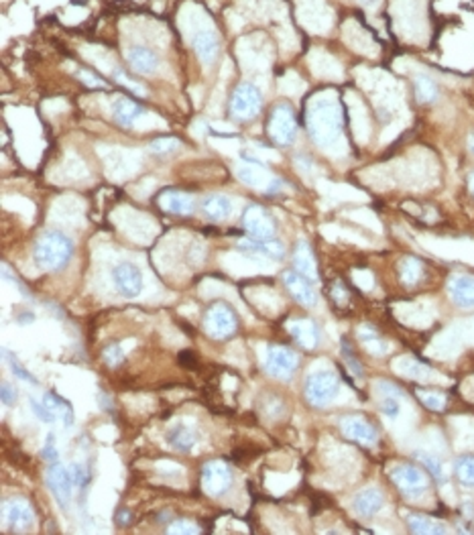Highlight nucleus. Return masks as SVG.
<instances>
[{"instance_id":"cd10ccee","label":"nucleus","mask_w":474,"mask_h":535,"mask_svg":"<svg viewBox=\"0 0 474 535\" xmlns=\"http://www.w3.org/2000/svg\"><path fill=\"white\" fill-rule=\"evenodd\" d=\"M112 113H115V118L122 125V127H135V123L143 116V108L132 102L129 98H118L112 106Z\"/></svg>"},{"instance_id":"c85d7f7f","label":"nucleus","mask_w":474,"mask_h":535,"mask_svg":"<svg viewBox=\"0 0 474 535\" xmlns=\"http://www.w3.org/2000/svg\"><path fill=\"white\" fill-rule=\"evenodd\" d=\"M43 401L47 403V407L53 411V415L58 417V422H61L65 427H70L73 423V411L72 405L65 401V399H61L56 393H45L43 395Z\"/></svg>"},{"instance_id":"9d476101","label":"nucleus","mask_w":474,"mask_h":535,"mask_svg":"<svg viewBox=\"0 0 474 535\" xmlns=\"http://www.w3.org/2000/svg\"><path fill=\"white\" fill-rule=\"evenodd\" d=\"M204 328L212 338H228L230 334H234V330H236V316L226 303H216L208 310Z\"/></svg>"},{"instance_id":"4c0bfd02","label":"nucleus","mask_w":474,"mask_h":535,"mask_svg":"<svg viewBox=\"0 0 474 535\" xmlns=\"http://www.w3.org/2000/svg\"><path fill=\"white\" fill-rule=\"evenodd\" d=\"M115 80L118 82V84L125 85V88H129L130 92H135L137 96H144V94H147V90H144L143 85L139 84V82H135V80H130V78L127 76V73H125V71L115 70Z\"/></svg>"},{"instance_id":"a18cd8bd","label":"nucleus","mask_w":474,"mask_h":535,"mask_svg":"<svg viewBox=\"0 0 474 535\" xmlns=\"http://www.w3.org/2000/svg\"><path fill=\"white\" fill-rule=\"evenodd\" d=\"M78 78L84 82L86 85H90V88H104V82H102L100 78H96V76H92L90 71H78Z\"/></svg>"},{"instance_id":"f3484780","label":"nucleus","mask_w":474,"mask_h":535,"mask_svg":"<svg viewBox=\"0 0 474 535\" xmlns=\"http://www.w3.org/2000/svg\"><path fill=\"white\" fill-rule=\"evenodd\" d=\"M4 515H6L9 523L13 525V529H19V531L29 529L31 525L35 523V513H33L31 503L27 499H21V497L9 499L4 503Z\"/></svg>"},{"instance_id":"e433bc0d","label":"nucleus","mask_w":474,"mask_h":535,"mask_svg":"<svg viewBox=\"0 0 474 535\" xmlns=\"http://www.w3.org/2000/svg\"><path fill=\"white\" fill-rule=\"evenodd\" d=\"M31 411L35 413V417L39 420V422L43 423H56L58 422V417L53 415V411L47 407V403H45L43 399L41 401H37V399H31Z\"/></svg>"},{"instance_id":"b1692460","label":"nucleus","mask_w":474,"mask_h":535,"mask_svg":"<svg viewBox=\"0 0 474 535\" xmlns=\"http://www.w3.org/2000/svg\"><path fill=\"white\" fill-rule=\"evenodd\" d=\"M201 210L206 214V218L212 222L228 220L230 214H232V199L228 196H220V194L208 196L201 202Z\"/></svg>"},{"instance_id":"6ab92c4d","label":"nucleus","mask_w":474,"mask_h":535,"mask_svg":"<svg viewBox=\"0 0 474 535\" xmlns=\"http://www.w3.org/2000/svg\"><path fill=\"white\" fill-rule=\"evenodd\" d=\"M450 299L458 308H474V277L470 275H456L448 283Z\"/></svg>"},{"instance_id":"2f4dec72","label":"nucleus","mask_w":474,"mask_h":535,"mask_svg":"<svg viewBox=\"0 0 474 535\" xmlns=\"http://www.w3.org/2000/svg\"><path fill=\"white\" fill-rule=\"evenodd\" d=\"M456 477L464 484L474 489V458L473 456H464L456 462Z\"/></svg>"},{"instance_id":"37998d69","label":"nucleus","mask_w":474,"mask_h":535,"mask_svg":"<svg viewBox=\"0 0 474 535\" xmlns=\"http://www.w3.org/2000/svg\"><path fill=\"white\" fill-rule=\"evenodd\" d=\"M201 529L191 521H175L169 525V534H200Z\"/></svg>"},{"instance_id":"0eeeda50","label":"nucleus","mask_w":474,"mask_h":535,"mask_svg":"<svg viewBox=\"0 0 474 535\" xmlns=\"http://www.w3.org/2000/svg\"><path fill=\"white\" fill-rule=\"evenodd\" d=\"M389 477L405 497H419L428 489V477L414 464H397L389 470Z\"/></svg>"},{"instance_id":"f03ea898","label":"nucleus","mask_w":474,"mask_h":535,"mask_svg":"<svg viewBox=\"0 0 474 535\" xmlns=\"http://www.w3.org/2000/svg\"><path fill=\"white\" fill-rule=\"evenodd\" d=\"M181 27L186 31L187 39L191 43L196 56L200 57L201 63L206 68L212 66L220 53V41H218L214 25L198 11V16H189V19L181 14Z\"/></svg>"},{"instance_id":"f704fd0d","label":"nucleus","mask_w":474,"mask_h":535,"mask_svg":"<svg viewBox=\"0 0 474 535\" xmlns=\"http://www.w3.org/2000/svg\"><path fill=\"white\" fill-rule=\"evenodd\" d=\"M181 147V142L177 141V139H173V137H161V139H155V141L151 142V153H155V155H169V153H175L177 149Z\"/></svg>"},{"instance_id":"4468645a","label":"nucleus","mask_w":474,"mask_h":535,"mask_svg":"<svg viewBox=\"0 0 474 535\" xmlns=\"http://www.w3.org/2000/svg\"><path fill=\"white\" fill-rule=\"evenodd\" d=\"M47 484H49V489H51V493L56 497L59 507L68 509L73 489V479L70 468H65L63 464L51 466L49 472H47Z\"/></svg>"},{"instance_id":"20e7f679","label":"nucleus","mask_w":474,"mask_h":535,"mask_svg":"<svg viewBox=\"0 0 474 535\" xmlns=\"http://www.w3.org/2000/svg\"><path fill=\"white\" fill-rule=\"evenodd\" d=\"M340 380L332 370H316L305 380V399L314 407H326L336 399Z\"/></svg>"},{"instance_id":"4be33fe9","label":"nucleus","mask_w":474,"mask_h":535,"mask_svg":"<svg viewBox=\"0 0 474 535\" xmlns=\"http://www.w3.org/2000/svg\"><path fill=\"white\" fill-rule=\"evenodd\" d=\"M159 206L169 214H177V216H187L191 214L196 204L194 197L184 192H165L163 196L159 197Z\"/></svg>"},{"instance_id":"412c9836","label":"nucleus","mask_w":474,"mask_h":535,"mask_svg":"<svg viewBox=\"0 0 474 535\" xmlns=\"http://www.w3.org/2000/svg\"><path fill=\"white\" fill-rule=\"evenodd\" d=\"M241 251L251 254H257V256H265V259H283L285 256V246L279 242V240H255V239H245L238 242Z\"/></svg>"},{"instance_id":"39448f33","label":"nucleus","mask_w":474,"mask_h":535,"mask_svg":"<svg viewBox=\"0 0 474 535\" xmlns=\"http://www.w3.org/2000/svg\"><path fill=\"white\" fill-rule=\"evenodd\" d=\"M269 137L273 139L277 145H283L288 147L291 142L295 141L297 137V120H295V114L289 108L288 104H277L273 110H271V116H269Z\"/></svg>"},{"instance_id":"bb28decb","label":"nucleus","mask_w":474,"mask_h":535,"mask_svg":"<svg viewBox=\"0 0 474 535\" xmlns=\"http://www.w3.org/2000/svg\"><path fill=\"white\" fill-rule=\"evenodd\" d=\"M293 263H295V269L297 273H302L303 277H307L310 281H317V267H316V259L310 251L307 242H297L295 246V253H293Z\"/></svg>"},{"instance_id":"6e6552de","label":"nucleus","mask_w":474,"mask_h":535,"mask_svg":"<svg viewBox=\"0 0 474 535\" xmlns=\"http://www.w3.org/2000/svg\"><path fill=\"white\" fill-rule=\"evenodd\" d=\"M232 484V472L226 462L212 460L201 468V489L208 497H220L230 489Z\"/></svg>"},{"instance_id":"09e8293b","label":"nucleus","mask_w":474,"mask_h":535,"mask_svg":"<svg viewBox=\"0 0 474 535\" xmlns=\"http://www.w3.org/2000/svg\"><path fill=\"white\" fill-rule=\"evenodd\" d=\"M468 189H470V194L474 196V171L468 175Z\"/></svg>"},{"instance_id":"a211bd4d","label":"nucleus","mask_w":474,"mask_h":535,"mask_svg":"<svg viewBox=\"0 0 474 535\" xmlns=\"http://www.w3.org/2000/svg\"><path fill=\"white\" fill-rule=\"evenodd\" d=\"M165 437H167L169 446L175 448L177 452H189L198 444V432L186 420H177V422L173 423L172 427L167 430Z\"/></svg>"},{"instance_id":"aec40b11","label":"nucleus","mask_w":474,"mask_h":535,"mask_svg":"<svg viewBox=\"0 0 474 535\" xmlns=\"http://www.w3.org/2000/svg\"><path fill=\"white\" fill-rule=\"evenodd\" d=\"M125 56H127V61L130 63V68L135 71H139V73H155L159 68V57L151 51V49H147V47H141V45H132L129 47L127 51H125Z\"/></svg>"},{"instance_id":"393cba45","label":"nucleus","mask_w":474,"mask_h":535,"mask_svg":"<svg viewBox=\"0 0 474 535\" xmlns=\"http://www.w3.org/2000/svg\"><path fill=\"white\" fill-rule=\"evenodd\" d=\"M322 11H324V0H300V21L310 31H322L326 25H322ZM328 23V21H326Z\"/></svg>"},{"instance_id":"7c9ffc66","label":"nucleus","mask_w":474,"mask_h":535,"mask_svg":"<svg viewBox=\"0 0 474 535\" xmlns=\"http://www.w3.org/2000/svg\"><path fill=\"white\" fill-rule=\"evenodd\" d=\"M414 88H416V98L423 104L433 102L438 98V88L433 84V80H430L428 76H417L414 80Z\"/></svg>"},{"instance_id":"f257e3e1","label":"nucleus","mask_w":474,"mask_h":535,"mask_svg":"<svg viewBox=\"0 0 474 535\" xmlns=\"http://www.w3.org/2000/svg\"><path fill=\"white\" fill-rule=\"evenodd\" d=\"M305 125L320 149L334 153L342 145V110L334 92H322L307 104Z\"/></svg>"},{"instance_id":"49530a36","label":"nucleus","mask_w":474,"mask_h":535,"mask_svg":"<svg viewBox=\"0 0 474 535\" xmlns=\"http://www.w3.org/2000/svg\"><path fill=\"white\" fill-rule=\"evenodd\" d=\"M16 401V391L11 387V385H2V403L4 405H13Z\"/></svg>"},{"instance_id":"c756f323","label":"nucleus","mask_w":474,"mask_h":535,"mask_svg":"<svg viewBox=\"0 0 474 535\" xmlns=\"http://www.w3.org/2000/svg\"><path fill=\"white\" fill-rule=\"evenodd\" d=\"M407 523H409V529L414 534H444V525L431 517H426V515H409L407 517Z\"/></svg>"},{"instance_id":"79ce46f5","label":"nucleus","mask_w":474,"mask_h":535,"mask_svg":"<svg viewBox=\"0 0 474 535\" xmlns=\"http://www.w3.org/2000/svg\"><path fill=\"white\" fill-rule=\"evenodd\" d=\"M70 472H72V479L75 487H84L88 480H90L88 468L84 464H78V462H75V464L70 466Z\"/></svg>"},{"instance_id":"423d86ee","label":"nucleus","mask_w":474,"mask_h":535,"mask_svg":"<svg viewBox=\"0 0 474 535\" xmlns=\"http://www.w3.org/2000/svg\"><path fill=\"white\" fill-rule=\"evenodd\" d=\"M263 106V96L257 90V85L241 84L236 85L232 98H230V114L236 120H251L257 116Z\"/></svg>"},{"instance_id":"ea45409f","label":"nucleus","mask_w":474,"mask_h":535,"mask_svg":"<svg viewBox=\"0 0 474 535\" xmlns=\"http://www.w3.org/2000/svg\"><path fill=\"white\" fill-rule=\"evenodd\" d=\"M6 363H9V366H11V370H13V375H16L19 379H23V380H27V383H33V385H37V380L33 379V375H31L29 370L25 368V366L21 365L19 360H16V356H11V354H6Z\"/></svg>"},{"instance_id":"dca6fc26","label":"nucleus","mask_w":474,"mask_h":535,"mask_svg":"<svg viewBox=\"0 0 474 535\" xmlns=\"http://www.w3.org/2000/svg\"><path fill=\"white\" fill-rule=\"evenodd\" d=\"M283 283H285V287H288L289 294L293 296L295 301H300L305 308L316 306L317 296L316 291H314V287H312V283L314 281H310L307 277H303L302 273L288 271V273L283 275Z\"/></svg>"},{"instance_id":"1a4fd4ad","label":"nucleus","mask_w":474,"mask_h":535,"mask_svg":"<svg viewBox=\"0 0 474 535\" xmlns=\"http://www.w3.org/2000/svg\"><path fill=\"white\" fill-rule=\"evenodd\" d=\"M234 173L245 185L255 187V189H265V192L271 194V192H277L281 187L279 180H273L260 161H245L234 170Z\"/></svg>"},{"instance_id":"a19ab883","label":"nucleus","mask_w":474,"mask_h":535,"mask_svg":"<svg viewBox=\"0 0 474 535\" xmlns=\"http://www.w3.org/2000/svg\"><path fill=\"white\" fill-rule=\"evenodd\" d=\"M104 360H106V365H110V366L120 365V363L125 360V353H122V348H120L118 344H110V346L104 350Z\"/></svg>"},{"instance_id":"ddd939ff","label":"nucleus","mask_w":474,"mask_h":535,"mask_svg":"<svg viewBox=\"0 0 474 535\" xmlns=\"http://www.w3.org/2000/svg\"><path fill=\"white\" fill-rule=\"evenodd\" d=\"M243 226L248 232V237L255 240H271L275 237V224L269 218V214L263 210L260 206H251L246 208L243 216Z\"/></svg>"},{"instance_id":"7ed1b4c3","label":"nucleus","mask_w":474,"mask_h":535,"mask_svg":"<svg viewBox=\"0 0 474 535\" xmlns=\"http://www.w3.org/2000/svg\"><path fill=\"white\" fill-rule=\"evenodd\" d=\"M73 242L63 232H45L35 244V263L43 271H58L72 259Z\"/></svg>"},{"instance_id":"de8ad7c7","label":"nucleus","mask_w":474,"mask_h":535,"mask_svg":"<svg viewBox=\"0 0 474 535\" xmlns=\"http://www.w3.org/2000/svg\"><path fill=\"white\" fill-rule=\"evenodd\" d=\"M362 6H367V9H376L379 4H381V0H359Z\"/></svg>"},{"instance_id":"2eb2a0df","label":"nucleus","mask_w":474,"mask_h":535,"mask_svg":"<svg viewBox=\"0 0 474 535\" xmlns=\"http://www.w3.org/2000/svg\"><path fill=\"white\" fill-rule=\"evenodd\" d=\"M340 430L346 437L359 442L362 446H373L376 442V430L360 415H346L340 420Z\"/></svg>"},{"instance_id":"58836bf2","label":"nucleus","mask_w":474,"mask_h":535,"mask_svg":"<svg viewBox=\"0 0 474 535\" xmlns=\"http://www.w3.org/2000/svg\"><path fill=\"white\" fill-rule=\"evenodd\" d=\"M399 409H401V405H399V397H397V395H385V399L381 401V411H383L387 417L395 420V417L399 415Z\"/></svg>"},{"instance_id":"72a5a7b5","label":"nucleus","mask_w":474,"mask_h":535,"mask_svg":"<svg viewBox=\"0 0 474 535\" xmlns=\"http://www.w3.org/2000/svg\"><path fill=\"white\" fill-rule=\"evenodd\" d=\"M419 275H421V263L414 259V256H409V259H405L401 263V279L407 285H414L419 279Z\"/></svg>"},{"instance_id":"c03bdc74","label":"nucleus","mask_w":474,"mask_h":535,"mask_svg":"<svg viewBox=\"0 0 474 535\" xmlns=\"http://www.w3.org/2000/svg\"><path fill=\"white\" fill-rule=\"evenodd\" d=\"M41 456H43L45 460H56V458H58V448H56V436H53V434L47 436V442H45V448L43 452H41Z\"/></svg>"},{"instance_id":"c9c22d12","label":"nucleus","mask_w":474,"mask_h":535,"mask_svg":"<svg viewBox=\"0 0 474 535\" xmlns=\"http://www.w3.org/2000/svg\"><path fill=\"white\" fill-rule=\"evenodd\" d=\"M417 458L426 464V468L430 470V474H433V479L438 480H444V466L440 462V458H436V456H431L428 452H417Z\"/></svg>"},{"instance_id":"5701e85b","label":"nucleus","mask_w":474,"mask_h":535,"mask_svg":"<svg viewBox=\"0 0 474 535\" xmlns=\"http://www.w3.org/2000/svg\"><path fill=\"white\" fill-rule=\"evenodd\" d=\"M288 330L289 334L297 340V344L303 346V348L312 350V348H316L317 346L320 336H317L316 324H314L312 320H293V322H289L288 324Z\"/></svg>"},{"instance_id":"a878e982","label":"nucleus","mask_w":474,"mask_h":535,"mask_svg":"<svg viewBox=\"0 0 474 535\" xmlns=\"http://www.w3.org/2000/svg\"><path fill=\"white\" fill-rule=\"evenodd\" d=\"M383 507V493L379 489H364L354 497V511L360 517H373Z\"/></svg>"},{"instance_id":"473e14b6","label":"nucleus","mask_w":474,"mask_h":535,"mask_svg":"<svg viewBox=\"0 0 474 535\" xmlns=\"http://www.w3.org/2000/svg\"><path fill=\"white\" fill-rule=\"evenodd\" d=\"M417 399L426 405L431 411H442L446 407V397L442 393H438V391H423V389H419L417 391Z\"/></svg>"},{"instance_id":"9b49d317","label":"nucleus","mask_w":474,"mask_h":535,"mask_svg":"<svg viewBox=\"0 0 474 535\" xmlns=\"http://www.w3.org/2000/svg\"><path fill=\"white\" fill-rule=\"evenodd\" d=\"M297 365H300L297 354L285 348V346H271L267 350L265 368H267L269 375H273L277 379H289L295 373Z\"/></svg>"},{"instance_id":"f8f14e48","label":"nucleus","mask_w":474,"mask_h":535,"mask_svg":"<svg viewBox=\"0 0 474 535\" xmlns=\"http://www.w3.org/2000/svg\"><path fill=\"white\" fill-rule=\"evenodd\" d=\"M112 281L116 291L125 297H137L143 291V275L132 263H118L112 269Z\"/></svg>"}]
</instances>
